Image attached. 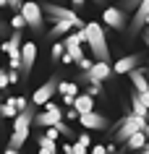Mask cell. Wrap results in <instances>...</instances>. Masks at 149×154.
I'll return each instance as SVG.
<instances>
[{
	"label": "cell",
	"mask_w": 149,
	"mask_h": 154,
	"mask_svg": "<svg viewBox=\"0 0 149 154\" xmlns=\"http://www.w3.org/2000/svg\"><path fill=\"white\" fill-rule=\"evenodd\" d=\"M58 84H60V81H58V79H55V76H50L47 81H45V84H42V86H39V89L34 91L32 102H34V105H47L50 99H52V94L58 91Z\"/></svg>",
	"instance_id": "obj_8"
},
{
	"label": "cell",
	"mask_w": 149,
	"mask_h": 154,
	"mask_svg": "<svg viewBox=\"0 0 149 154\" xmlns=\"http://www.w3.org/2000/svg\"><path fill=\"white\" fill-rule=\"evenodd\" d=\"M107 154H113V152H107Z\"/></svg>",
	"instance_id": "obj_38"
},
{
	"label": "cell",
	"mask_w": 149,
	"mask_h": 154,
	"mask_svg": "<svg viewBox=\"0 0 149 154\" xmlns=\"http://www.w3.org/2000/svg\"><path fill=\"white\" fill-rule=\"evenodd\" d=\"M139 5H141V0H126L123 8H139Z\"/></svg>",
	"instance_id": "obj_28"
},
{
	"label": "cell",
	"mask_w": 149,
	"mask_h": 154,
	"mask_svg": "<svg viewBox=\"0 0 149 154\" xmlns=\"http://www.w3.org/2000/svg\"><path fill=\"white\" fill-rule=\"evenodd\" d=\"M94 63H97V60H89V57H84L81 63H79V68H81V73H84V71H89V68H92Z\"/></svg>",
	"instance_id": "obj_25"
},
{
	"label": "cell",
	"mask_w": 149,
	"mask_h": 154,
	"mask_svg": "<svg viewBox=\"0 0 149 154\" xmlns=\"http://www.w3.org/2000/svg\"><path fill=\"white\" fill-rule=\"evenodd\" d=\"M84 3H86V0H71V5H73V8H81Z\"/></svg>",
	"instance_id": "obj_31"
},
{
	"label": "cell",
	"mask_w": 149,
	"mask_h": 154,
	"mask_svg": "<svg viewBox=\"0 0 149 154\" xmlns=\"http://www.w3.org/2000/svg\"><path fill=\"white\" fill-rule=\"evenodd\" d=\"M63 55H66V42H52V52H50V57L58 63Z\"/></svg>",
	"instance_id": "obj_21"
},
{
	"label": "cell",
	"mask_w": 149,
	"mask_h": 154,
	"mask_svg": "<svg viewBox=\"0 0 149 154\" xmlns=\"http://www.w3.org/2000/svg\"><path fill=\"white\" fill-rule=\"evenodd\" d=\"M34 118H37V105H29L24 110V112H18V118H13V133H11L8 138V146L11 149H21L24 146V141L29 138V128H32Z\"/></svg>",
	"instance_id": "obj_1"
},
{
	"label": "cell",
	"mask_w": 149,
	"mask_h": 154,
	"mask_svg": "<svg viewBox=\"0 0 149 154\" xmlns=\"http://www.w3.org/2000/svg\"><path fill=\"white\" fill-rule=\"evenodd\" d=\"M147 118H149V112H147Z\"/></svg>",
	"instance_id": "obj_39"
},
{
	"label": "cell",
	"mask_w": 149,
	"mask_h": 154,
	"mask_svg": "<svg viewBox=\"0 0 149 154\" xmlns=\"http://www.w3.org/2000/svg\"><path fill=\"white\" fill-rule=\"evenodd\" d=\"M139 131H144V133L149 136V118H147V115L131 112L128 118H123V120H120V128H118V133H115V141L126 144V141H128L133 133H139Z\"/></svg>",
	"instance_id": "obj_3"
},
{
	"label": "cell",
	"mask_w": 149,
	"mask_h": 154,
	"mask_svg": "<svg viewBox=\"0 0 149 154\" xmlns=\"http://www.w3.org/2000/svg\"><path fill=\"white\" fill-rule=\"evenodd\" d=\"M144 45H147V47H149V26H147V29H144Z\"/></svg>",
	"instance_id": "obj_33"
},
{
	"label": "cell",
	"mask_w": 149,
	"mask_h": 154,
	"mask_svg": "<svg viewBox=\"0 0 149 154\" xmlns=\"http://www.w3.org/2000/svg\"><path fill=\"white\" fill-rule=\"evenodd\" d=\"M84 32H86V45H89L94 60L110 63V47H107V39H105V29L97 21H89V24L84 26Z\"/></svg>",
	"instance_id": "obj_2"
},
{
	"label": "cell",
	"mask_w": 149,
	"mask_h": 154,
	"mask_svg": "<svg viewBox=\"0 0 149 154\" xmlns=\"http://www.w3.org/2000/svg\"><path fill=\"white\" fill-rule=\"evenodd\" d=\"M110 73H115V71H113V65H110V63H99V60H97L89 71L81 73V81L84 84H102V81H107Z\"/></svg>",
	"instance_id": "obj_6"
},
{
	"label": "cell",
	"mask_w": 149,
	"mask_h": 154,
	"mask_svg": "<svg viewBox=\"0 0 149 154\" xmlns=\"http://www.w3.org/2000/svg\"><path fill=\"white\" fill-rule=\"evenodd\" d=\"M58 131H60V133H63V136H66V138H73V131L68 128L66 123H58Z\"/></svg>",
	"instance_id": "obj_24"
},
{
	"label": "cell",
	"mask_w": 149,
	"mask_h": 154,
	"mask_svg": "<svg viewBox=\"0 0 149 154\" xmlns=\"http://www.w3.org/2000/svg\"><path fill=\"white\" fill-rule=\"evenodd\" d=\"M97 3H99V5H102V3H105V0H97Z\"/></svg>",
	"instance_id": "obj_35"
},
{
	"label": "cell",
	"mask_w": 149,
	"mask_h": 154,
	"mask_svg": "<svg viewBox=\"0 0 149 154\" xmlns=\"http://www.w3.org/2000/svg\"><path fill=\"white\" fill-rule=\"evenodd\" d=\"M141 154H149V144H147V146H144V149H141Z\"/></svg>",
	"instance_id": "obj_34"
},
{
	"label": "cell",
	"mask_w": 149,
	"mask_h": 154,
	"mask_svg": "<svg viewBox=\"0 0 149 154\" xmlns=\"http://www.w3.org/2000/svg\"><path fill=\"white\" fill-rule=\"evenodd\" d=\"M99 89H102V84H89V94H92V97L99 94Z\"/></svg>",
	"instance_id": "obj_27"
},
{
	"label": "cell",
	"mask_w": 149,
	"mask_h": 154,
	"mask_svg": "<svg viewBox=\"0 0 149 154\" xmlns=\"http://www.w3.org/2000/svg\"><path fill=\"white\" fill-rule=\"evenodd\" d=\"M79 120H81V125L84 128H89V131H105L110 125V120L105 118V115H99V112H84V115H79Z\"/></svg>",
	"instance_id": "obj_10"
},
{
	"label": "cell",
	"mask_w": 149,
	"mask_h": 154,
	"mask_svg": "<svg viewBox=\"0 0 149 154\" xmlns=\"http://www.w3.org/2000/svg\"><path fill=\"white\" fill-rule=\"evenodd\" d=\"M21 47H24V45H21V32H13L8 39L3 42V52H5V55H11V52H18Z\"/></svg>",
	"instance_id": "obj_18"
},
{
	"label": "cell",
	"mask_w": 149,
	"mask_h": 154,
	"mask_svg": "<svg viewBox=\"0 0 149 154\" xmlns=\"http://www.w3.org/2000/svg\"><path fill=\"white\" fill-rule=\"evenodd\" d=\"M11 24H13V29H16V32H21L24 26H29V24H26V18H24V13H16V16L11 18Z\"/></svg>",
	"instance_id": "obj_22"
},
{
	"label": "cell",
	"mask_w": 149,
	"mask_h": 154,
	"mask_svg": "<svg viewBox=\"0 0 149 154\" xmlns=\"http://www.w3.org/2000/svg\"><path fill=\"white\" fill-rule=\"evenodd\" d=\"M18 73L21 71H11V84H18Z\"/></svg>",
	"instance_id": "obj_30"
},
{
	"label": "cell",
	"mask_w": 149,
	"mask_h": 154,
	"mask_svg": "<svg viewBox=\"0 0 149 154\" xmlns=\"http://www.w3.org/2000/svg\"><path fill=\"white\" fill-rule=\"evenodd\" d=\"M73 107L79 110V115L92 112V110H94V99H92V94H89V91H86V94H79V97H76V102H73Z\"/></svg>",
	"instance_id": "obj_16"
},
{
	"label": "cell",
	"mask_w": 149,
	"mask_h": 154,
	"mask_svg": "<svg viewBox=\"0 0 149 154\" xmlns=\"http://www.w3.org/2000/svg\"><path fill=\"white\" fill-rule=\"evenodd\" d=\"M131 84H133V89L139 91L141 97H144V102L149 105V76H147V71H141V68H133L131 73Z\"/></svg>",
	"instance_id": "obj_9"
},
{
	"label": "cell",
	"mask_w": 149,
	"mask_h": 154,
	"mask_svg": "<svg viewBox=\"0 0 149 154\" xmlns=\"http://www.w3.org/2000/svg\"><path fill=\"white\" fill-rule=\"evenodd\" d=\"M147 76H149V68H147Z\"/></svg>",
	"instance_id": "obj_37"
},
{
	"label": "cell",
	"mask_w": 149,
	"mask_h": 154,
	"mask_svg": "<svg viewBox=\"0 0 149 154\" xmlns=\"http://www.w3.org/2000/svg\"><path fill=\"white\" fill-rule=\"evenodd\" d=\"M8 84H11V73L0 71V89H8Z\"/></svg>",
	"instance_id": "obj_23"
},
{
	"label": "cell",
	"mask_w": 149,
	"mask_h": 154,
	"mask_svg": "<svg viewBox=\"0 0 149 154\" xmlns=\"http://www.w3.org/2000/svg\"><path fill=\"white\" fill-rule=\"evenodd\" d=\"M5 154H21V149H11V146H5Z\"/></svg>",
	"instance_id": "obj_32"
},
{
	"label": "cell",
	"mask_w": 149,
	"mask_h": 154,
	"mask_svg": "<svg viewBox=\"0 0 149 154\" xmlns=\"http://www.w3.org/2000/svg\"><path fill=\"white\" fill-rule=\"evenodd\" d=\"M147 26H149V16H147Z\"/></svg>",
	"instance_id": "obj_36"
},
{
	"label": "cell",
	"mask_w": 149,
	"mask_h": 154,
	"mask_svg": "<svg viewBox=\"0 0 149 154\" xmlns=\"http://www.w3.org/2000/svg\"><path fill=\"white\" fill-rule=\"evenodd\" d=\"M24 68H21V76H29L32 73V68H34V63H37V45L34 42H24Z\"/></svg>",
	"instance_id": "obj_12"
},
{
	"label": "cell",
	"mask_w": 149,
	"mask_h": 154,
	"mask_svg": "<svg viewBox=\"0 0 149 154\" xmlns=\"http://www.w3.org/2000/svg\"><path fill=\"white\" fill-rule=\"evenodd\" d=\"M58 91L60 94H63V97H79V94H81V91H79V84H73V81H60L58 84Z\"/></svg>",
	"instance_id": "obj_20"
},
{
	"label": "cell",
	"mask_w": 149,
	"mask_h": 154,
	"mask_svg": "<svg viewBox=\"0 0 149 154\" xmlns=\"http://www.w3.org/2000/svg\"><path fill=\"white\" fill-rule=\"evenodd\" d=\"M71 29H76L73 21H55L52 24V29L47 32V39H58V37H68V32Z\"/></svg>",
	"instance_id": "obj_14"
},
{
	"label": "cell",
	"mask_w": 149,
	"mask_h": 154,
	"mask_svg": "<svg viewBox=\"0 0 149 154\" xmlns=\"http://www.w3.org/2000/svg\"><path fill=\"white\" fill-rule=\"evenodd\" d=\"M131 107H133V112H136V115H147L149 112V105L144 102V97H141L136 89H133V94H131Z\"/></svg>",
	"instance_id": "obj_19"
},
{
	"label": "cell",
	"mask_w": 149,
	"mask_h": 154,
	"mask_svg": "<svg viewBox=\"0 0 149 154\" xmlns=\"http://www.w3.org/2000/svg\"><path fill=\"white\" fill-rule=\"evenodd\" d=\"M89 154H107V146L97 144V146H92V152H89Z\"/></svg>",
	"instance_id": "obj_26"
},
{
	"label": "cell",
	"mask_w": 149,
	"mask_h": 154,
	"mask_svg": "<svg viewBox=\"0 0 149 154\" xmlns=\"http://www.w3.org/2000/svg\"><path fill=\"white\" fill-rule=\"evenodd\" d=\"M42 107H45V110H58V102H52V99H50L47 105H42Z\"/></svg>",
	"instance_id": "obj_29"
},
{
	"label": "cell",
	"mask_w": 149,
	"mask_h": 154,
	"mask_svg": "<svg viewBox=\"0 0 149 154\" xmlns=\"http://www.w3.org/2000/svg\"><path fill=\"white\" fill-rule=\"evenodd\" d=\"M139 60H141V55H126V57H120L115 65H113V71L115 73H131L133 68H139Z\"/></svg>",
	"instance_id": "obj_13"
},
{
	"label": "cell",
	"mask_w": 149,
	"mask_h": 154,
	"mask_svg": "<svg viewBox=\"0 0 149 154\" xmlns=\"http://www.w3.org/2000/svg\"><path fill=\"white\" fill-rule=\"evenodd\" d=\"M37 144H39L37 154H58V141H55V138H50V136L42 133V136L37 138Z\"/></svg>",
	"instance_id": "obj_15"
},
{
	"label": "cell",
	"mask_w": 149,
	"mask_h": 154,
	"mask_svg": "<svg viewBox=\"0 0 149 154\" xmlns=\"http://www.w3.org/2000/svg\"><path fill=\"white\" fill-rule=\"evenodd\" d=\"M21 13H24L26 24H29V29H32L34 34H42V32H45V8H39V3H34V0H24Z\"/></svg>",
	"instance_id": "obj_4"
},
{
	"label": "cell",
	"mask_w": 149,
	"mask_h": 154,
	"mask_svg": "<svg viewBox=\"0 0 149 154\" xmlns=\"http://www.w3.org/2000/svg\"><path fill=\"white\" fill-rule=\"evenodd\" d=\"M34 123L39 125V128H50V125H58V123H63V110H42V112H37V118H34Z\"/></svg>",
	"instance_id": "obj_11"
},
{
	"label": "cell",
	"mask_w": 149,
	"mask_h": 154,
	"mask_svg": "<svg viewBox=\"0 0 149 154\" xmlns=\"http://www.w3.org/2000/svg\"><path fill=\"white\" fill-rule=\"evenodd\" d=\"M149 141V136L144 133V131H139V133H133L128 141H126V152H133V149H144Z\"/></svg>",
	"instance_id": "obj_17"
},
{
	"label": "cell",
	"mask_w": 149,
	"mask_h": 154,
	"mask_svg": "<svg viewBox=\"0 0 149 154\" xmlns=\"http://www.w3.org/2000/svg\"><path fill=\"white\" fill-rule=\"evenodd\" d=\"M42 8H45V13H50V16L55 18V21H73L76 29H84L86 26L81 18L76 16V11H71V8H63V5H55V3H45Z\"/></svg>",
	"instance_id": "obj_5"
},
{
	"label": "cell",
	"mask_w": 149,
	"mask_h": 154,
	"mask_svg": "<svg viewBox=\"0 0 149 154\" xmlns=\"http://www.w3.org/2000/svg\"><path fill=\"white\" fill-rule=\"evenodd\" d=\"M126 21H128V18H126L123 8H105L102 11V24L110 26V29H115V32H123Z\"/></svg>",
	"instance_id": "obj_7"
}]
</instances>
